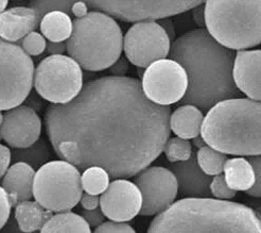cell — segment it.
I'll list each match as a JSON object with an SVG mask.
<instances>
[{"mask_svg": "<svg viewBox=\"0 0 261 233\" xmlns=\"http://www.w3.org/2000/svg\"><path fill=\"white\" fill-rule=\"evenodd\" d=\"M171 108L150 101L135 78L108 76L83 84L70 102L45 113L58 157L79 171L97 166L110 178L137 175L158 159L170 137Z\"/></svg>", "mask_w": 261, "mask_h": 233, "instance_id": "obj_1", "label": "cell"}, {"mask_svg": "<svg viewBox=\"0 0 261 233\" xmlns=\"http://www.w3.org/2000/svg\"><path fill=\"white\" fill-rule=\"evenodd\" d=\"M168 56L186 72L188 86L181 98L184 105L207 111L220 101L241 96L232 79L236 54L220 45L206 29L178 37Z\"/></svg>", "mask_w": 261, "mask_h": 233, "instance_id": "obj_2", "label": "cell"}, {"mask_svg": "<svg viewBox=\"0 0 261 233\" xmlns=\"http://www.w3.org/2000/svg\"><path fill=\"white\" fill-rule=\"evenodd\" d=\"M148 233H261L249 206L229 200L184 198L158 214Z\"/></svg>", "mask_w": 261, "mask_h": 233, "instance_id": "obj_3", "label": "cell"}, {"mask_svg": "<svg viewBox=\"0 0 261 233\" xmlns=\"http://www.w3.org/2000/svg\"><path fill=\"white\" fill-rule=\"evenodd\" d=\"M200 134L206 146L224 154L260 155V101L232 98L218 102L204 118Z\"/></svg>", "mask_w": 261, "mask_h": 233, "instance_id": "obj_4", "label": "cell"}, {"mask_svg": "<svg viewBox=\"0 0 261 233\" xmlns=\"http://www.w3.org/2000/svg\"><path fill=\"white\" fill-rule=\"evenodd\" d=\"M123 47L122 31L106 13L91 11L72 21L66 51L80 67L99 72L119 60Z\"/></svg>", "mask_w": 261, "mask_h": 233, "instance_id": "obj_5", "label": "cell"}, {"mask_svg": "<svg viewBox=\"0 0 261 233\" xmlns=\"http://www.w3.org/2000/svg\"><path fill=\"white\" fill-rule=\"evenodd\" d=\"M204 21L214 40L230 50L261 43V0H205Z\"/></svg>", "mask_w": 261, "mask_h": 233, "instance_id": "obj_6", "label": "cell"}, {"mask_svg": "<svg viewBox=\"0 0 261 233\" xmlns=\"http://www.w3.org/2000/svg\"><path fill=\"white\" fill-rule=\"evenodd\" d=\"M75 3L106 12L114 18L134 22L177 15L202 5L205 0H31L30 8L41 20L46 13L55 10L69 14Z\"/></svg>", "mask_w": 261, "mask_h": 233, "instance_id": "obj_7", "label": "cell"}, {"mask_svg": "<svg viewBox=\"0 0 261 233\" xmlns=\"http://www.w3.org/2000/svg\"><path fill=\"white\" fill-rule=\"evenodd\" d=\"M83 194L81 174L67 161H50L35 172L33 197L51 212H68L80 202Z\"/></svg>", "mask_w": 261, "mask_h": 233, "instance_id": "obj_8", "label": "cell"}, {"mask_svg": "<svg viewBox=\"0 0 261 233\" xmlns=\"http://www.w3.org/2000/svg\"><path fill=\"white\" fill-rule=\"evenodd\" d=\"M33 82L41 97L54 105H64L81 92L83 73L79 64L68 56H49L34 69Z\"/></svg>", "mask_w": 261, "mask_h": 233, "instance_id": "obj_9", "label": "cell"}, {"mask_svg": "<svg viewBox=\"0 0 261 233\" xmlns=\"http://www.w3.org/2000/svg\"><path fill=\"white\" fill-rule=\"evenodd\" d=\"M34 63L21 47L0 38V111L20 106L31 92Z\"/></svg>", "mask_w": 261, "mask_h": 233, "instance_id": "obj_10", "label": "cell"}, {"mask_svg": "<svg viewBox=\"0 0 261 233\" xmlns=\"http://www.w3.org/2000/svg\"><path fill=\"white\" fill-rule=\"evenodd\" d=\"M187 86L186 72L171 59H163L152 63L142 75L143 94L159 106L170 107L180 101Z\"/></svg>", "mask_w": 261, "mask_h": 233, "instance_id": "obj_11", "label": "cell"}, {"mask_svg": "<svg viewBox=\"0 0 261 233\" xmlns=\"http://www.w3.org/2000/svg\"><path fill=\"white\" fill-rule=\"evenodd\" d=\"M170 47V38L156 21L136 22L123 37V49L127 60L140 68L166 59Z\"/></svg>", "mask_w": 261, "mask_h": 233, "instance_id": "obj_12", "label": "cell"}, {"mask_svg": "<svg viewBox=\"0 0 261 233\" xmlns=\"http://www.w3.org/2000/svg\"><path fill=\"white\" fill-rule=\"evenodd\" d=\"M134 184L141 194L142 216L158 215L176 199L177 182L170 170L161 166L147 167L134 176Z\"/></svg>", "mask_w": 261, "mask_h": 233, "instance_id": "obj_13", "label": "cell"}, {"mask_svg": "<svg viewBox=\"0 0 261 233\" xmlns=\"http://www.w3.org/2000/svg\"><path fill=\"white\" fill-rule=\"evenodd\" d=\"M141 203V194L134 182L116 179L101 194L99 208L111 222L125 223L139 214Z\"/></svg>", "mask_w": 261, "mask_h": 233, "instance_id": "obj_14", "label": "cell"}, {"mask_svg": "<svg viewBox=\"0 0 261 233\" xmlns=\"http://www.w3.org/2000/svg\"><path fill=\"white\" fill-rule=\"evenodd\" d=\"M42 133V121L30 107L18 106L8 110L0 126V135L6 143L15 149L32 146Z\"/></svg>", "mask_w": 261, "mask_h": 233, "instance_id": "obj_15", "label": "cell"}, {"mask_svg": "<svg viewBox=\"0 0 261 233\" xmlns=\"http://www.w3.org/2000/svg\"><path fill=\"white\" fill-rule=\"evenodd\" d=\"M261 51L239 50L234 56L232 66V79L234 85L249 99H261Z\"/></svg>", "mask_w": 261, "mask_h": 233, "instance_id": "obj_16", "label": "cell"}, {"mask_svg": "<svg viewBox=\"0 0 261 233\" xmlns=\"http://www.w3.org/2000/svg\"><path fill=\"white\" fill-rule=\"evenodd\" d=\"M170 171L177 182V192L186 198H211L213 178L206 175L192 152L187 161L171 163Z\"/></svg>", "mask_w": 261, "mask_h": 233, "instance_id": "obj_17", "label": "cell"}, {"mask_svg": "<svg viewBox=\"0 0 261 233\" xmlns=\"http://www.w3.org/2000/svg\"><path fill=\"white\" fill-rule=\"evenodd\" d=\"M40 19L36 12L27 7H15L0 13V37L7 42H17L33 32Z\"/></svg>", "mask_w": 261, "mask_h": 233, "instance_id": "obj_18", "label": "cell"}, {"mask_svg": "<svg viewBox=\"0 0 261 233\" xmlns=\"http://www.w3.org/2000/svg\"><path fill=\"white\" fill-rule=\"evenodd\" d=\"M34 176L35 170L27 163L15 162L8 168L2 188L8 194L12 208L33 198Z\"/></svg>", "mask_w": 261, "mask_h": 233, "instance_id": "obj_19", "label": "cell"}, {"mask_svg": "<svg viewBox=\"0 0 261 233\" xmlns=\"http://www.w3.org/2000/svg\"><path fill=\"white\" fill-rule=\"evenodd\" d=\"M204 115L200 109L191 105L177 108L169 119L170 131L184 139H192L201 133Z\"/></svg>", "mask_w": 261, "mask_h": 233, "instance_id": "obj_20", "label": "cell"}, {"mask_svg": "<svg viewBox=\"0 0 261 233\" xmlns=\"http://www.w3.org/2000/svg\"><path fill=\"white\" fill-rule=\"evenodd\" d=\"M52 217V212L46 210L37 201L27 200L15 205L14 218L18 228L25 233L41 231Z\"/></svg>", "mask_w": 261, "mask_h": 233, "instance_id": "obj_21", "label": "cell"}, {"mask_svg": "<svg viewBox=\"0 0 261 233\" xmlns=\"http://www.w3.org/2000/svg\"><path fill=\"white\" fill-rule=\"evenodd\" d=\"M223 172L226 184L236 192L249 191L255 183L253 167L244 158L227 159Z\"/></svg>", "mask_w": 261, "mask_h": 233, "instance_id": "obj_22", "label": "cell"}, {"mask_svg": "<svg viewBox=\"0 0 261 233\" xmlns=\"http://www.w3.org/2000/svg\"><path fill=\"white\" fill-rule=\"evenodd\" d=\"M41 31L49 42L67 41L72 31L70 16L62 11H50L41 19Z\"/></svg>", "mask_w": 261, "mask_h": 233, "instance_id": "obj_23", "label": "cell"}, {"mask_svg": "<svg viewBox=\"0 0 261 233\" xmlns=\"http://www.w3.org/2000/svg\"><path fill=\"white\" fill-rule=\"evenodd\" d=\"M40 233H91V230L81 215L68 211L52 215Z\"/></svg>", "mask_w": 261, "mask_h": 233, "instance_id": "obj_24", "label": "cell"}, {"mask_svg": "<svg viewBox=\"0 0 261 233\" xmlns=\"http://www.w3.org/2000/svg\"><path fill=\"white\" fill-rule=\"evenodd\" d=\"M195 157H197V162L201 170L211 177H215L223 173L224 165L227 161L226 154L208 146L198 149L195 152Z\"/></svg>", "mask_w": 261, "mask_h": 233, "instance_id": "obj_25", "label": "cell"}, {"mask_svg": "<svg viewBox=\"0 0 261 233\" xmlns=\"http://www.w3.org/2000/svg\"><path fill=\"white\" fill-rule=\"evenodd\" d=\"M14 157L17 162L27 163L33 170H35V168H40L42 165L49 161L51 158V153L45 141L43 138H38V141L30 147L16 149L14 152Z\"/></svg>", "mask_w": 261, "mask_h": 233, "instance_id": "obj_26", "label": "cell"}, {"mask_svg": "<svg viewBox=\"0 0 261 233\" xmlns=\"http://www.w3.org/2000/svg\"><path fill=\"white\" fill-rule=\"evenodd\" d=\"M109 184L110 176L101 167H89L81 176L82 190L90 195H101L108 189Z\"/></svg>", "mask_w": 261, "mask_h": 233, "instance_id": "obj_27", "label": "cell"}, {"mask_svg": "<svg viewBox=\"0 0 261 233\" xmlns=\"http://www.w3.org/2000/svg\"><path fill=\"white\" fill-rule=\"evenodd\" d=\"M163 151L169 162L177 163L187 161L192 154V145L188 139L180 137H169L165 143Z\"/></svg>", "mask_w": 261, "mask_h": 233, "instance_id": "obj_28", "label": "cell"}, {"mask_svg": "<svg viewBox=\"0 0 261 233\" xmlns=\"http://www.w3.org/2000/svg\"><path fill=\"white\" fill-rule=\"evenodd\" d=\"M46 40L45 37L38 32H31L23 37L21 41L22 50L28 56H40L46 49Z\"/></svg>", "mask_w": 261, "mask_h": 233, "instance_id": "obj_29", "label": "cell"}, {"mask_svg": "<svg viewBox=\"0 0 261 233\" xmlns=\"http://www.w3.org/2000/svg\"><path fill=\"white\" fill-rule=\"evenodd\" d=\"M211 194L219 200H228L236 196L237 192L228 188L225 182L224 176H215L211 183Z\"/></svg>", "mask_w": 261, "mask_h": 233, "instance_id": "obj_30", "label": "cell"}, {"mask_svg": "<svg viewBox=\"0 0 261 233\" xmlns=\"http://www.w3.org/2000/svg\"><path fill=\"white\" fill-rule=\"evenodd\" d=\"M247 162L251 164L253 167V171L255 173V183L254 185L246 191L252 197L260 198L261 196V159L260 155H251V157H247Z\"/></svg>", "mask_w": 261, "mask_h": 233, "instance_id": "obj_31", "label": "cell"}, {"mask_svg": "<svg viewBox=\"0 0 261 233\" xmlns=\"http://www.w3.org/2000/svg\"><path fill=\"white\" fill-rule=\"evenodd\" d=\"M91 233H136V231L133 227H130L125 223L104 222Z\"/></svg>", "mask_w": 261, "mask_h": 233, "instance_id": "obj_32", "label": "cell"}, {"mask_svg": "<svg viewBox=\"0 0 261 233\" xmlns=\"http://www.w3.org/2000/svg\"><path fill=\"white\" fill-rule=\"evenodd\" d=\"M12 205L10 203L8 194L0 187V231L6 226L11 217Z\"/></svg>", "mask_w": 261, "mask_h": 233, "instance_id": "obj_33", "label": "cell"}, {"mask_svg": "<svg viewBox=\"0 0 261 233\" xmlns=\"http://www.w3.org/2000/svg\"><path fill=\"white\" fill-rule=\"evenodd\" d=\"M81 216L89 227L95 228L103 224L104 219H106V216L103 215L100 208H97L95 210H83L81 212Z\"/></svg>", "mask_w": 261, "mask_h": 233, "instance_id": "obj_34", "label": "cell"}, {"mask_svg": "<svg viewBox=\"0 0 261 233\" xmlns=\"http://www.w3.org/2000/svg\"><path fill=\"white\" fill-rule=\"evenodd\" d=\"M11 160H12L11 150L7 146L0 144V179L6 175L8 168L10 167Z\"/></svg>", "mask_w": 261, "mask_h": 233, "instance_id": "obj_35", "label": "cell"}, {"mask_svg": "<svg viewBox=\"0 0 261 233\" xmlns=\"http://www.w3.org/2000/svg\"><path fill=\"white\" fill-rule=\"evenodd\" d=\"M80 202L83 210H95L99 208L100 197L96 195H90V194H87V193H83Z\"/></svg>", "mask_w": 261, "mask_h": 233, "instance_id": "obj_36", "label": "cell"}, {"mask_svg": "<svg viewBox=\"0 0 261 233\" xmlns=\"http://www.w3.org/2000/svg\"><path fill=\"white\" fill-rule=\"evenodd\" d=\"M47 51L51 56H57V55H63L65 51H66V43L64 42H49L46 45Z\"/></svg>", "mask_w": 261, "mask_h": 233, "instance_id": "obj_37", "label": "cell"}, {"mask_svg": "<svg viewBox=\"0 0 261 233\" xmlns=\"http://www.w3.org/2000/svg\"><path fill=\"white\" fill-rule=\"evenodd\" d=\"M111 73H113L117 77H123V75L126 73L127 69V64L124 59H120L118 62H116L115 64L111 66Z\"/></svg>", "mask_w": 261, "mask_h": 233, "instance_id": "obj_38", "label": "cell"}, {"mask_svg": "<svg viewBox=\"0 0 261 233\" xmlns=\"http://www.w3.org/2000/svg\"><path fill=\"white\" fill-rule=\"evenodd\" d=\"M2 230H3L2 233H25V232H22L18 228L17 223H16L14 217H10L8 223L6 224V226ZM33 233H37V232H33Z\"/></svg>", "mask_w": 261, "mask_h": 233, "instance_id": "obj_39", "label": "cell"}, {"mask_svg": "<svg viewBox=\"0 0 261 233\" xmlns=\"http://www.w3.org/2000/svg\"><path fill=\"white\" fill-rule=\"evenodd\" d=\"M160 25L164 28V30L166 31V33L169 36V38H170V42L173 41L174 40V36H175V33H174V26H173L172 21L170 19L163 18Z\"/></svg>", "mask_w": 261, "mask_h": 233, "instance_id": "obj_40", "label": "cell"}, {"mask_svg": "<svg viewBox=\"0 0 261 233\" xmlns=\"http://www.w3.org/2000/svg\"><path fill=\"white\" fill-rule=\"evenodd\" d=\"M193 18L194 21L199 26H205L204 21V5H200L198 7L193 8Z\"/></svg>", "mask_w": 261, "mask_h": 233, "instance_id": "obj_41", "label": "cell"}, {"mask_svg": "<svg viewBox=\"0 0 261 233\" xmlns=\"http://www.w3.org/2000/svg\"><path fill=\"white\" fill-rule=\"evenodd\" d=\"M193 144H194V146L197 147L198 149H200V148H202V147L206 146L204 139H203V138H202V136H200V135L193 138Z\"/></svg>", "mask_w": 261, "mask_h": 233, "instance_id": "obj_42", "label": "cell"}, {"mask_svg": "<svg viewBox=\"0 0 261 233\" xmlns=\"http://www.w3.org/2000/svg\"><path fill=\"white\" fill-rule=\"evenodd\" d=\"M9 0H0V13H3L5 9L8 7Z\"/></svg>", "mask_w": 261, "mask_h": 233, "instance_id": "obj_43", "label": "cell"}, {"mask_svg": "<svg viewBox=\"0 0 261 233\" xmlns=\"http://www.w3.org/2000/svg\"><path fill=\"white\" fill-rule=\"evenodd\" d=\"M3 122H4V114L2 113V111H0V126H2Z\"/></svg>", "mask_w": 261, "mask_h": 233, "instance_id": "obj_44", "label": "cell"}, {"mask_svg": "<svg viewBox=\"0 0 261 233\" xmlns=\"http://www.w3.org/2000/svg\"><path fill=\"white\" fill-rule=\"evenodd\" d=\"M0 139H2V135H0Z\"/></svg>", "mask_w": 261, "mask_h": 233, "instance_id": "obj_45", "label": "cell"}]
</instances>
